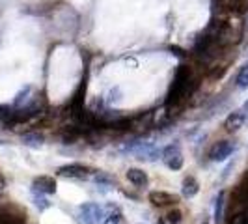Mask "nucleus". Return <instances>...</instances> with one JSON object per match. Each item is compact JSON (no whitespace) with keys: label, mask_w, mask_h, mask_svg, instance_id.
<instances>
[{"label":"nucleus","mask_w":248,"mask_h":224,"mask_svg":"<svg viewBox=\"0 0 248 224\" xmlns=\"http://www.w3.org/2000/svg\"><path fill=\"white\" fill-rule=\"evenodd\" d=\"M245 122H247V114H245V111H235L224 120V129H226L228 133H237V131L245 125Z\"/></svg>","instance_id":"obj_9"},{"label":"nucleus","mask_w":248,"mask_h":224,"mask_svg":"<svg viewBox=\"0 0 248 224\" xmlns=\"http://www.w3.org/2000/svg\"><path fill=\"white\" fill-rule=\"evenodd\" d=\"M181 191H183V196L185 198H192V196H196L200 191V183L196 181V177H192V176H188L183 179V187H181Z\"/></svg>","instance_id":"obj_11"},{"label":"nucleus","mask_w":248,"mask_h":224,"mask_svg":"<svg viewBox=\"0 0 248 224\" xmlns=\"http://www.w3.org/2000/svg\"><path fill=\"white\" fill-rule=\"evenodd\" d=\"M172 50H175V54H177V56H185V50H181L179 47H172Z\"/></svg>","instance_id":"obj_19"},{"label":"nucleus","mask_w":248,"mask_h":224,"mask_svg":"<svg viewBox=\"0 0 248 224\" xmlns=\"http://www.w3.org/2000/svg\"><path fill=\"white\" fill-rule=\"evenodd\" d=\"M192 88H194L192 69H190L186 64H181V65L177 67V71H175L174 82H172L170 92H168L166 105H179V103L192 92Z\"/></svg>","instance_id":"obj_1"},{"label":"nucleus","mask_w":248,"mask_h":224,"mask_svg":"<svg viewBox=\"0 0 248 224\" xmlns=\"http://www.w3.org/2000/svg\"><path fill=\"white\" fill-rule=\"evenodd\" d=\"M233 151H235V144H232V142H228V140H220V142H217L211 148L209 159H211V161H218V162L226 161Z\"/></svg>","instance_id":"obj_8"},{"label":"nucleus","mask_w":248,"mask_h":224,"mask_svg":"<svg viewBox=\"0 0 248 224\" xmlns=\"http://www.w3.org/2000/svg\"><path fill=\"white\" fill-rule=\"evenodd\" d=\"M0 224H26V213L12 204L0 206Z\"/></svg>","instance_id":"obj_3"},{"label":"nucleus","mask_w":248,"mask_h":224,"mask_svg":"<svg viewBox=\"0 0 248 224\" xmlns=\"http://www.w3.org/2000/svg\"><path fill=\"white\" fill-rule=\"evenodd\" d=\"M149 202L155 206V208H168V206H177L179 196L172 194V192H166V191H151L149 192Z\"/></svg>","instance_id":"obj_6"},{"label":"nucleus","mask_w":248,"mask_h":224,"mask_svg":"<svg viewBox=\"0 0 248 224\" xmlns=\"http://www.w3.org/2000/svg\"><path fill=\"white\" fill-rule=\"evenodd\" d=\"M157 224H166V223H164V219H162V221H159Z\"/></svg>","instance_id":"obj_21"},{"label":"nucleus","mask_w":248,"mask_h":224,"mask_svg":"<svg viewBox=\"0 0 248 224\" xmlns=\"http://www.w3.org/2000/svg\"><path fill=\"white\" fill-rule=\"evenodd\" d=\"M224 198H226L224 192H220L218 198H217V206H215V221H217V224L224 219Z\"/></svg>","instance_id":"obj_14"},{"label":"nucleus","mask_w":248,"mask_h":224,"mask_svg":"<svg viewBox=\"0 0 248 224\" xmlns=\"http://www.w3.org/2000/svg\"><path fill=\"white\" fill-rule=\"evenodd\" d=\"M4 187H6V181H4V179H2V177H0V191H2V189H4Z\"/></svg>","instance_id":"obj_20"},{"label":"nucleus","mask_w":248,"mask_h":224,"mask_svg":"<svg viewBox=\"0 0 248 224\" xmlns=\"http://www.w3.org/2000/svg\"><path fill=\"white\" fill-rule=\"evenodd\" d=\"M226 224H248V211L228 213Z\"/></svg>","instance_id":"obj_12"},{"label":"nucleus","mask_w":248,"mask_h":224,"mask_svg":"<svg viewBox=\"0 0 248 224\" xmlns=\"http://www.w3.org/2000/svg\"><path fill=\"white\" fill-rule=\"evenodd\" d=\"M105 224H127L124 219V215L120 211L116 213H110V215H107V219H105Z\"/></svg>","instance_id":"obj_17"},{"label":"nucleus","mask_w":248,"mask_h":224,"mask_svg":"<svg viewBox=\"0 0 248 224\" xmlns=\"http://www.w3.org/2000/svg\"><path fill=\"white\" fill-rule=\"evenodd\" d=\"M78 211H80V219H82L84 224H101L103 217H105V209L101 208L99 204H93V202L82 204L78 208Z\"/></svg>","instance_id":"obj_4"},{"label":"nucleus","mask_w":248,"mask_h":224,"mask_svg":"<svg viewBox=\"0 0 248 224\" xmlns=\"http://www.w3.org/2000/svg\"><path fill=\"white\" fill-rule=\"evenodd\" d=\"M237 86L248 88V64L239 71V75H237Z\"/></svg>","instance_id":"obj_16"},{"label":"nucleus","mask_w":248,"mask_h":224,"mask_svg":"<svg viewBox=\"0 0 248 224\" xmlns=\"http://www.w3.org/2000/svg\"><path fill=\"white\" fill-rule=\"evenodd\" d=\"M125 176H127L129 183H133V185L138 187V189H142V187H146L149 183L148 174H146V172H144L142 168H129Z\"/></svg>","instance_id":"obj_10"},{"label":"nucleus","mask_w":248,"mask_h":224,"mask_svg":"<svg viewBox=\"0 0 248 224\" xmlns=\"http://www.w3.org/2000/svg\"><path fill=\"white\" fill-rule=\"evenodd\" d=\"M161 159L170 170H181L183 168V161H185L183 159V151H181V148L177 144H170V146H166V148L162 149Z\"/></svg>","instance_id":"obj_2"},{"label":"nucleus","mask_w":248,"mask_h":224,"mask_svg":"<svg viewBox=\"0 0 248 224\" xmlns=\"http://www.w3.org/2000/svg\"><path fill=\"white\" fill-rule=\"evenodd\" d=\"M181 221H183V213L179 211L177 208L170 209V211L166 213V217H164V223L166 224H179Z\"/></svg>","instance_id":"obj_15"},{"label":"nucleus","mask_w":248,"mask_h":224,"mask_svg":"<svg viewBox=\"0 0 248 224\" xmlns=\"http://www.w3.org/2000/svg\"><path fill=\"white\" fill-rule=\"evenodd\" d=\"M23 142H25L26 146H34V148H39L41 144H43V137L39 135V133H28L23 137Z\"/></svg>","instance_id":"obj_13"},{"label":"nucleus","mask_w":248,"mask_h":224,"mask_svg":"<svg viewBox=\"0 0 248 224\" xmlns=\"http://www.w3.org/2000/svg\"><path fill=\"white\" fill-rule=\"evenodd\" d=\"M34 200H36V206L39 208V209H47L50 204L45 200V196L43 194H37V192H34Z\"/></svg>","instance_id":"obj_18"},{"label":"nucleus","mask_w":248,"mask_h":224,"mask_svg":"<svg viewBox=\"0 0 248 224\" xmlns=\"http://www.w3.org/2000/svg\"><path fill=\"white\" fill-rule=\"evenodd\" d=\"M202 224H209V223H205V221H203V223H202Z\"/></svg>","instance_id":"obj_22"},{"label":"nucleus","mask_w":248,"mask_h":224,"mask_svg":"<svg viewBox=\"0 0 248 224\" xmlns=\"http://www.w3.org/2000/svg\"><path fill=\"white\" fill-rule=\"evenodd\" d=\"M58 176L62 177H71V179H88L90 177V168L80 164V162H71L63 164L58 168Z\"/></svg>","instance_id":"obj_5"},{"label":"nucleus","mask_w":248,"mask_h":224,"mask_svg":"<svg viewBox=\"0 0 248 224\" xmlns=\"http://www.w3.org/2000/svg\"><path fill=\"white\" fill-rule=\"evenodd\" d=\"M32 192L37 194H54L56 192V181L52 176H39L32 181Z\"/></svg>","instance_id":"obj_7"}]
</instances>
